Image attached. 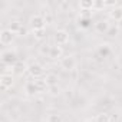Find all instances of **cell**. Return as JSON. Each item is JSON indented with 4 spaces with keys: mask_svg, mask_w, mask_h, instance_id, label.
I'll return each mask as SVG.
<instances>
[{
    "mask_svg": "<svg viewBox=\"0 0 122 122\" xmlns=\"http://www.w3.org/2000/svg\"><path fill=\"white\" fill-rule=\"evenodd\" d=\"M0 59H2V63L9 66V68H13L17 62H19V59H17V53L12 49H7V50H3L2 55H0Z\"/></svg>",
    "mask_w": 122,
    "mask_h": 122,
    "instance_id": "1",
    "label": "cell"
},
{
    "mask_svg": "<svg viewBox=\"0 0 122 122\" xmlns=\"http://www.w3.org/2000/svg\"><path fill=\"white\" fill-rule=\"evenodd\" d=\"M29 26L32 29V32L35 30H43L46 27V20L42 15H33L30 19H29Z\"/></svg>",
    "mask_w": 122,
    "mask_h": 122,
    "instance_id": "2",
    "label": "cell"
},
{
    "mask_svg": "<svg viewBox=\"0 0 122 122\" xmlns=\"http://www.w3.org/2000/svg\"><path fill=\"white\" fill-rule=\"evenodd\" d=\"M27 72H29V75L33 78V79H40L42 78V75L45 73V69H43V66L40 65V63H30L29 66H27Z\"/></svg>",
    "mask_w": 122,
    "mask_h": 122,
    "instance_id": "3",
    "label": "cell"
},
{
    "mask_svg": "<svg viewBox=\"0 0 122 122\" xmlns=\"http://www.w3.org/2000/svg\"><path fill=\"white\" fill-rule=\"evenodd\" d=\"M68 42H69V33L66 30H63V29L56 30V33H55V43L57 46H65Z\"/></svg>",
    "mask_w": 122,
    "mask_h": 122,
    "instance_id": "4",
    "label": "cell"
},
{
    "mask_svg": "<svg viewBox=\"0 0 122 122\" xmlns=\"http://www.w3.org/2000/svg\"><path fill=\"white\" fill-rule=\"evenodd\" d=\"M60 66H62V69L71 72V71H73V69L76 68V60H75V57L71 56V55L63 56L62 59H60Z\"/></svg>",
    "mask_w": 122,
    "mask_h": 122,
    "instance_id": "5",
    "label": "cell"
},
{
    "mask_svg": "<svg viewBox=\"0 0 122 122\" xmlns=\"http://www.w3.org/2000/svg\"><path fill=\"white\" fill-rule=\"evenodd\" d=\"M12 86H13V76L10 73H2V76H0V88H2V91L6 92Z\"/></svg>",
    "mask_w": 122,
    "mask_h": 122,
    "instance_id": "6",
    "label": "cell"
},
{
    "mask_svg": "<svg viewBox=\"0 0 122 122\" xmlns=\"http://www.w3.org/2000/svg\"><path fill=\"white\" fill-rule=\"evenodd\" d=\"M15 39V33L9 29H3L0 32V43L2 45H10Z\"/></svg>",
    "mask_w": 122,
    "mask_h": 122,
    "instance_id": "7",
    "label": "cell"
},
{
    "mask_svg": "<svg viewBox=\"0 0 122 122\" xmlns=\"http://www.w3.org/2000/svg\"><path fill=\"white\" fill-rule=\"evenodd\" d=\"M109 27H111V23H109L106 19L98 20V22L95 23V30H96L98 33H101V35H106L108 30H109Z\"/></svg>",
    "mask_w": 122,
    "mask_h": 122,
    "instance_id": "8",
    "label": "cell"
},
{
    "mask_svg": "<svg viewBox=\"0 0 122 122\" xmlns=\"http://www.w3.org/2000/svg\"><path fill=\"white\" fill-rule=\"evenodd\" d=\"M49 57H50V59H53V60L62 59V57H63V49H62V46H57V45L52 46V47H50Z\"/></svg>",
    "mask_w": 122,
    "mask_h": 122,
    "instance_id": "9",
    "label": "cell"
},
{
    "mask_svg": "<svg viewBox=\"0 0 122 122\" xmlns=\"http://www.w3.org/2000/svg\"><path fill=\"white\" fill-rule=\"evenodd\" d=\"M111 46L108 45V43H102V45H99L98 46V55L101 56V57H108L109 55H111Z\"/></svg>",
    "mask_w": 122,
    "mask_h": 122,
    "instance_id": "10",
    "label": "cell"
},
{
    "mask_svg": "<svg viewBox=\"0 0 122 122\" xmlns=\"http://www.w3.org/2000/svg\"><path fill=\"white\" fill-rule=\"evenodd\" d=\"M79 9H81V12H92L93 10V0H81Z\"/></svg>",
    "mask_w": 122,
    "mask_h": 122,
    "instance_id": "11",
    "label": "cell"
},
{
    "mask_svg": "<svg viewBox=\"0 0 122 122\" xmlns=\"http://www.w3.org/2000/svg\"><path fill=\"white\" fill-rule=\"evenodd\" d=\"M109 17H111V19H113L115 22L122 20V7H121V6L113 7V9L109 12Z\"/></svg>",
    "mask_w": 122,
    "mask_h": 122,
    "instance_id": "12",
    "label": "cell"
},
{
    "mask_svg": "<svg viewBox=\"0 0 122 122\" xmlns=\"http://www.w3.org/2000/svg\"><path fill=\"white\" fill-rule=\"evenodd\" d=\"M43 79H45L47 88H49V86H55V85H57V81H59L57 75H55V73H47Z\"/></svg>",
    "mask_w": 122,
    "mask_h": 122,
    "instance_id": "13",
    "label": "cell"
},
{
    "mask_svg": "<svg viewBox=\"0 0 122 122\" xmlns=\"http://www.w3.org/2000/svg\"><path fill=\"white\" fill-rule=\"evenodd\" d=\"M9 30H12L15 35H17V33H20V30L23 29L22 27V23L19 22V20H12L10 23H9V27H7Z\"/></svg>",
    "mask_w": 122,
    "mask_h": 122,
    "instance_id": "14",
    "label": "cell"
},
{
    "mask_svg": "<svg viewBox=\"0 0 122 122\" xmlns=\"http://www.w3.org/2000/svg\"><path fill=\"white\" fill-rule=\"evenodd\" d=\"M33 82H35V85H36V88H37V92H43V91H46L47 89V85H46V82H45V79H33Z\"/></svg>",
    "mask_w": 122,
    "mask_h": 122,
    "instance_id": "15",
    "label": "cell"
},
{
    "mask_svg": "<svg viewBox=\"0 0 122 122\" xmlns=\"http://www.w3.org/2000/svg\"><path fill=\"white\" fill-rule=\"evenodd\" d=\"M25 89H26V92H27L29 95L39 93V92H37V88H36V85H35V82H33V81L27 82V83H26V86H25Z\"/></svg>",
    "mask_w": 122,
    "mask_h": 122,
    "instance_id": "16",
    "label": "cell"
},
{
    "mask_svg": "<svg viewBox=\"0 0 122 122\" xmlns=\"http://www.w3.org/2000/svg\"><path fill=\"white\" fill-rule=\"evenodd\" d=\"M95 121L96 122H111V116L106 112H101V113H98L95 116Z\"/></svg>",
    "mask_w": 122,
    "mask_h": 122,
    "instance_id": "17",
    "label": "cell"
},
{
    "mask_svg": "<svg viewBox=\"0 0 122 122\" xmlns=\"http://www.w3.org/2000/svg\"><path fill=\"white\" fill-rule=\"evenodd\" d=\"M91 23H92V20L91 19H88V17H79V26L82 27V29H89L91 27Z\"/></svg>",
    "mask_w": 122,
    "mask_h": 122,
    "instance_id": "18",
    "label": "cell"
},
{
    "mask_svg": "<svg viewBox=\"0 0 122 122\" xmlns=\"http://www.w3.org/2000/svg\"><path fill=\"white\" fill-rule=\"evenodd\" d=\"M13 71H15V72H17V73L20 75V73H23L25 71H27V66H26L25 63H20V62H17V63L13 66Z\"/></svg>",
    "mask_w": 122,
    "mask_h": 122,
    "instance_id": "19",
    "label": "cell"
},
{
    "mask_svg": "<svg viewBox=\"0 0 122 122\" xmlns=\"http://www.w3.org/2000/svg\"><path fill=\"white\" fill-rule=\"evenodd\" d=\"M46 122H62V116L59 113H50L46 119Z\"/></svg>",
    "mask_w": 122,
    "mask_h": 122,
    "instance_id": "20",
    "label": "cell"
},
{
    "mask_svg": "<svg viewBox=\"0 0 122 122\" xmlns=\"http://www.w3.org/2000/svg\"><path fill=\"white\" fill-rule=\"evenodd\" d=\"M105 7V0H93V10H102Z\"/></svg>",
    "mask_w": 122,
    "mask_h": 122,
    "instance_id": "21",
    "label": "cell"
},
{
    "mask_svg": "<svg viewBox=\"0 0 122 122\" xmlns=\"http://www.w3.org/2000/svg\"><path fill=\"white\" fill-rule=\"evenodd\" d=\"M47 92H49L50 95L56 96V95H59V93H60V88H59V85H55V86H49V88H47Z\"/></svg>",
    "mask_w": 122,
    "mask_h": 122,
    "instance_id": "22",
    "label": "cell"
},
{
    "mask_svg": "<svg viewBox=\"0 0 122 122\" xmlns=\"http://www.w3.org/2000/svg\"><path fill=\"white\" fill-rule=\"evenodd\" d=\"M50 45H42L40 46V49H39V52H40V55H46V56H49V53H50Z\"/></svg>",
    "mask_w": 122,
    "mask_h": 122,
    "instance_id": "23",
    "label": "cell"
},
{
    "mask_svg": "<svg viewBox=\"0 0 122 122\" xmlns=\"http://www.w3.org/2000/svg\"><path fill=\"white\" fill-rule=\"evenodd\" d=\"M118 33H119V27H118V26H111L106 35H108V36H112V37H113V36H116Z\"/></svg>",
    "mask_w": 122,
    "mask_h": 122,
    "instance_id": "24",
    "label": "cell"
},
{
    "mask_svg": "<svg viewBox=\"0 0 122 122\" xmlns=\"http://www.w3.org/2000/svg\"><path fill=\"white\" fill-rule=\"evenodd\" d=\"M43 17H45V20H46V25H49V23H52V20H53V16L49 13V12H46L45 15H43Z\"/></svg>",
    "mask_w": 122,
    "mask_h": 122,
    "instance_id": "25",
    "label": "cell"
},
{
    "mask_svg": "<svg viewBox=\"0 0 122 122\" xmlns=\"http://www.w3.org/2000/svg\"><path fill=\"white\" fill-rule=\"evenodd\" d=\"M33 35H35V37H36V39H42V37L45 36V29H43V30H35V32H33Z\"/></svg>",
    "mask_w": 122,
    "mask_h": 122,
    "instance_id": "26",
    "label": "cell"
},
{
    "mask_svg": "<svg viewBox=\"0 0 122 122\" xmlns=\"http://www.w3.org/2000/svg\"><path fill=\"white\" fill-rule=\"evenodd\" d=\"M116 26L119 27V30H122V20H119V22L116 23Z\"/></svg>",
    "mask_w": 122,
    "mask_h": 122,
    "instance_id": "27",
    "label": "cell"
},
{
    "mask_svg": "<svg viewBox=\"0 0 122 122\" xmlns=\"http://www.w3.org/2000/svg\"><path fill=\"white\" fill-rule=\"evenodd\" d=\"M88 122H96V121H95V118H93V119H91V121H88Z\"/></svg>",
    "mask_w": 122,
    "mask_h": 122,
    "instance_id": "28",
    "label": "cell"
},
{
    "mask_svg": "<svg viewBox=\"0 0 122 122\" xmlns=\"http://www.w3.org/2000/svg\"><path fill=\"white\" fill-rule=\"evenodd\" d=\"M3 122H7V121H3Z\"/></svg>",
    "mask_w": 122,
    "mask_h": 122,
    "instance_id": "29",
    "label": "cell"
}]
</instances>
